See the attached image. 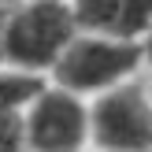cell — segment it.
<instances>
[{
    "mask_svg": "<svg viewBox=\"0 0 152 152\" xmlns=\"http://www.w3.org/2000/svg\"><path fill=\"white\" fill-rule=\"evenodd\" d=\"M145 52H152V34H148V41H145Z\"/></svg>",
    "mask_w": 152,
    "mask_h": 152,
    "instance_id": "30bf717a",
    "label": "cell"
},
{
    "mask_svg": "<svg viewBox=\"0 0 152 152\" xmlns=\"http://www.w3.org/2000/svg\"><path fill=\"white\" fill-rule=\"evenodd\" d=\"M26 152H82L89 145V108L82 96L45 86L22 111Z\"/></svg>",
    "mask_w": 152,
    "mask_h": 152,
    "instance_id": "277c9868",
    "label": "cell"
},
{
    "mask_svg": "<svg viewBox=\"0 0 152 152\" xmlns=\"http://www.w3.org/2000/svg\"><path fill=\"white\" fill-rule=\"evenodd\" d=\"M19 0H0V11H7V7H15Z\"/></svg>",
    "mask_w": 152,
    "mask_h": 152,
    "instance_id": "9c48e42d",
    "label": "cell"
},
{
    "mask_svg": "<svg viewBox=\"0 0 152 152\" xmlns=\"http://www.w3.org/2000/svg\"><path fill=\"white\" fill-rule=\"evenodd\" d=\"M89 141L100 152H152V96L141 82H123L93 100Z\"/></svg>",
    "mask_w": 152,
    "mask_h": 152,
    "instance_id": "3957f363",
    "label": "cell"
},
{
    "mask_svg": "<svg viewBox=\"0 0 152 152\" xmlns=\"http://www.w3.org/2000/svg\"><path fill=\"white\" fill-rule=\"evenodd\" d=\"M45 89V78L22 71H0V119L4 115H22L26 104Z\"/></svg>",
    "mask_w": 152,
    "mask_h": 152,
    "instance_id": "8992f818",
    "label": "cell"
},
{
    "mask_svg": "<svg viewBox=\"0 0 152 152\" xmlns=\"http://www.w3.org/2000/svg\"><path fill=\"white\" fill-rule=\"evenodd\" d=\"M78 37L67 0H19L4 11V59L22 74H52L56 59Z\"/></svg>",
    "mask_w": 152,
    "mask_h": 152,
    "instance_id": "6da1fadb",
    "label": "cell"
},
{
    "mask_svg": "<svg viewBox=\"0 0 152 152\" xmlns=\"http://www.w3.org/2000/svg\"><path fill=\"white\" fill-rule=\"evenodd\" d=\"M7 67V59H4V11H0V71Z\"/></svg>",
    "mask_w": 152,
    "mask_h": 152,
    "instance_id": "ba28073f",
    "label": "cell"
},
{
    "mask_svg": "<svg viewBox=\"0 0 152 152\" xmlns=\"http://www.w3.org/2000/svg\"><path fill=\"white\" fill-rule=\"evenodd\" d=\"M145 45L141 41H123V37H100V34H78L67 52L56 59L52 78L59 89L74 96H100L108 89L123 86L137 74L141 59H145Z\"/></svg>",
    "mask_w": 152,
    "mask_h": 152,
    "instance_id": "7a4b0ae2",
    "label": "cell"
},
{
    "mask_svg": "<svg viewBox=\"0 0 152 152\" xmlns=\"http://www.w3.org/2000/svg\"><path fill=\"white\" fill-rule=\"evenodd\" d=\"M0 152H26L22 115H4L0 119Z\"/></svg>",
    "mask_w": 152,
    "mask_h": 152,
    "instance_id": "52a82bcc",
    "label": "cell"
},
{
    "mask_svg": "<svg viewBox=\"0 0 152 152\" xmlns=\"http://www.w3.org/2000/svg\"><path fill=\"white\" fill-rule=\"evenodd\" d=\"M148 56H152V52H148Z\"/></svg>",
    "mask_w": 152,
    "mask_h": 152,
    "instance_id": "8fae6325",
    "label": "cell"
},
{
    "mask_svg": "<svg viewBox=\"0 0 152 152\" xmlns=\"http://www.w3.org/2000/svg\"><path fill=\"white\" fill-rule=\"evenodd\" d=\"M78 34L148 41L152 34V0H67Z\"/></svg>",
    "mask_w": 152,
    "mask_h": 152,
    "instance_id": "5b68a950",
    "label": "cell"
}]
</instances>
